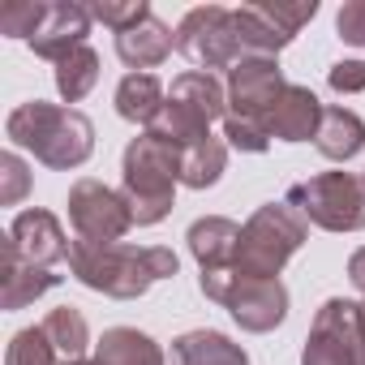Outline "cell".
<instances>
[{"instance_id":"obj_1","label":"cell","mask_w":365,"mask_h":365,"mask_svg":"<svg viewBox=\"0 0 365 365\" xmlns=\"http://www.w3.org/2000/svg\"><path fill=\"white\" fill-rule=\"evenodd\" d=\"M69 271L103 292V297H116V301H133L142 297L150 284L159 279H172L180 271V258L163 245H95V241H73L69 245Z\"/></svg>"},{"instance_id":"obj_2","label":"cell","mask_w":365,"mask_h":365,"mask_svg":"<svg viewBox=\"0 0 365 365\" xmlns=\"http://www.w3.org/2000/svg\"><path fill=\"white\" fill-rule=\"evenodd\" d=\"M5 133H9L14 146L31 150L39 163H48L56 172H69V168L86 163L91 150H95V125L78 108H56V103H43V99L18 103L5 120Z\"/></svg>"},{"instance_id":"obj_3","label":"cell","mask_w":365,"mask_h":365,"mask_svg":"<svg viewBox=\"0 0 365 365\" xmlns=\"http://www.w3.org/2000/svg\"><path fill=\"white\" fill-rule=\"evenodd\" d=\"M176 185H180V146L159 138V133H142L125 146V168H120V198L133 215V224L150 228L163 215H172L176 202Z\"/></svg>"},{"instance_id":"obj_4","label":"cell","mask_w":365,"mask_h":365,"mask_svg":"<svg viewBox=\"0 0 365 365\" xmlns=\"http://www.w3.org/2000/svg\"><path fill=\"white\" fill-rule=\"evenodd\" d=\"M305 237H309V224L301 211H292L288 202H267L245 220L232 271L245 279H279V271L305 245Z\"/></svg>"},{"instance_id":"obj_5","label":"cell","mask_w":365,"mask_h":365,"mask_svg":"<svg viewBox=\"0 0 365 365\" xmlns=\"http://www.w3.org/2000/svg\"><path fill=\"white\" fill-rule=\"evenodd\" d=\"M228 112V91L220 86L215 73H202V69H190L180 73L168 91V103L159 112V120L150 125V133L176 142L180 150L202 142L211 133V120H220Z\"/></svg>"},{"instance_id":"obj_6","label":"cell","mask_w":365,"mask_h":365,"mask_svg":"<svg viewBox=\"0 0 365 365\" xmlns=\"http://www.w3.org/2000/svg\"><path fill=\"white\" fill-rule=\"evenodd\" d=\"M198 284L211 301H220L241 322V331L262 335L288 318V288L279 279H245L232 267H220V271H202Z\"/></svg>"},{"instance_id":"obj_7","label":"cell","mask_w":365,"mask_h":365,"mask_svg":"<svg viewBox=\"0 0 365 365\" xmlns=\"http://www.w3.org/2000/svg\"><path fill=\"white\" fill-rule=\"evenodd\" d=\"M288 207L327 232H361L365 228V180L352 172H322L288 190Z\"/></svg>"},{"instance_id":"obj_8","label":"cell","mask_w":365,"mask_h":365,"mask_svg":"<svg viewBox=\"0 0 365 365\" xmlns=\"http://www.w3.org/2000/svg\"><path fill=\"white\" fill-rule=\"evenodd\" d=\"M176 52L194 61L202 73L211 69H232L245 52H241V35L232 22V9L224 5H198L180 18L176 26Z\"/></svg>"},{"instance_id":"obj_9","label":"cell","mask_w":365,"mask_h":365,"mask_svg":"<svg viewBox=\"0 0 365 365\" xmlns=\"http://www.w3.org/2000/svg\"><path fill=\"white\" fill-rule=\"evenodd\" d=\"M301 365H365V339H361V305L331 297L314 314Z\"/></svg>"},{"instance_id":"obj_10","label":"cell","mask_w":365,"mask_h":365,"mask_svg":"<svg viewBox=\"0 0 365 365\" xmlns=\"http://www.w3.org/2000/svg\"><path fill=\"white\" fill-rule=\"evenodd\" d=\"M69 220L78 228V241H95V245H112L133 228V215H129L125 198L95 176L78 180L69 190Z\"/></svg>"},{"instance_id":"obj_11","label":"cell","mask_w":365,"mask_h":365,"mask_svg":"<svg viewBox=\"0 0 365 365\" xmlns=\"http://www.w3.org/2000/svg\"><path fill=\"white\" fill-rule=\"evenodd\" d=\"M288 91L284 69L275 56H241L228 69V116L267 125V112L275 108V99Z\"/></svg>"},{"instance_id":"obj_12","label":"cell","mask_w":365,"mask_h":365,"mask_svg":"<svg viewBox=\"0 0 365 365\" xmlns=\"http://www.w3.org/2000/svg\"><path fill=\"white\" fill-rule=\"evenodd\" d=\"M9 241L18 245V254L26 258V262H35V267H56V262H69V245L73 241H65V228H61V220L52 215V211H22L14 224H9Z\"/></svg>"},{"instance_id":"obj_13","label":"cell","mask_w":365,"mask_h":365,"mask_svg":"<svg viewBox=\"0 0 365 365\" xmlns=\"http://www.w3.org/2000/svg\"><path fill=\"white\" fill-rule=\"evenodd\" d=\"M56 284H61V275H52L48 267L26 262L9 237L0 241V305L5 309H22V305L39 301L43 292H52Z\"/></svg>"},{"instance_id":"obj_14","label":"cell","mask_w":365,"mask_h":365,"mask_svg":"<svg viewBox=\"0 0 365 365\" xmlns=\"http://www.w3.org/2000/svg\"><path fill=\"white\" fill-rule=\"evenodd\" d=\"M91 9L86 5H65V0H56V5H48V18H43V26L35 31V39H31V48H35V56H43V61H65L73 48H82L86 43V35H91Z\"/></svg>"},{"instance_id":"obj_15","label":"cell","mask_w":365,"mask_h":365,"mask_svg":"<svg viewBox=\"0 0 365 365\" xmlns=\"http://www.w3.org/2000/svg\"><path fill=\"white\" fill-rule=\"evenodd\" d=\"M322 103L309 86H288L275 108L267 112V133L279 138V142H309L318 138V125H322Z\"/></svg>"},{"instance_id":"obj_16","label":"cell","mask_w":365,"mask_h":365,"mask_svg":"<svg viewBox=\"0 0 365 365\" xmlns=\"http://www.w3.org/2000/svg\"><path fill=\"white\" fill-rule=\"evenodd\" d=\"M190 254L198 258L202 271H220V267H232L237 262V245H241V224L224 220V215H207V220H194L190 232Z\"/></svg>"},{"instance_id":"obj_17","label":"cell","mask_w":365,"mask_h":365,"mask_svg":"<svg viewBox=\"0 0 365 365\" xmlns=\"http://www.w3.org/2000/svg\"><path fill=\"white\" fill-rule=\"evenodd\" d=\"M172 48H176V35L150 14L146 22H138L133 31H125V35H116V56L129 65V69H155V65H163L168 56H172Z\"/></svg>"},{"instance_id":"obj_18","label":"cell","mask_w":365,"mask_h":365,"mask_svg":"<svg viewBox=\"0 0 365 365\" xmlns=\"http://www.w3.org/2000/svg\"><path fill=\"white\" fill-rule=\"evenodd\" d=\"M314 146H318L322 159H331V163H348V159L361 155V146H365V120H361L356 112H348V108H327Z\"/></svg>"},{"instance_id":"obj_19","label":"cell","mask_w":365,"mask_h":365,"mask_svg":"<svg viewBox=\"0 0 365 365\" xmlns=\"http://www.w3.org/2000/svg\"><path fill=\"white\" fill-rule=\"evenodd\" d=\"M95 365H163V348L138 327H112L95 344Z\"/></svg>"},{"instance_id":"obj_20","label":"cell","mask_w":365,"mask_h":365,"mask_svg":"<svg viewBox=\"0 0 365 365\" xmlns=\"http://www.w3.org/2000/svg\"><path fill=\"white\" fill-rule=\"evenodd\" d=\"M176 365H250L245 348L232 344L224 331H185L180 339H172Z\"/></svg>"},{"instance_id":"obj_21","label":"cell","mask_w":365,"mask_h":365,"mask_svg":"<svg viewBox=\"0 0 365 365\" xmlns=\"http://www.w3.org/2000/svg\"><path fill=\"white\" fill-rule=\"evenodd\" d=\"M163 103H168V95H163V82L155 73H125L116 86V112L129 125H155Z\"/></svg>"},{"instance_id":"obj_22","label":"cell","mask_w":365,"mask_h":365,"mask_svg":"<svg viewBox=\"0 0 365 365\" xmlns=\"http://www.w3.org/2000/svg\"><path fill=\"white\" fill-rule=\"evenodd\" d=\"M224 168H228V146L207 133L202 142H194V146L180 150V185L207 190V185H215V180L224 176Z\"/></svg>"},{"instance_id":"obj_23","label":"cell","mask_w":365,"mask_h":365,"mask_svg":"<svg viewBox=\"0 0 365 365\" xmlns=\"http://www.w3.org/2000/svg\"><path fill=\"white\" fill-rule=\"evenodd\" d=\"M232 22H237V35H241V52L245 56H275L279 48H288L292 39L258 9V5H245V9H232Z\"/></svg>"},{"instance_id":"obj_24","label":"cell","mask_w":365,"mask_h":365,"mask_svg":"<svg viewBox=\"0 0 365 365\" xmlns=\"http://www.w3.org/2000/svg\"><path fill=\"white\" fill-rule=\"evenodd\" d=\"M43 331H48L52 348L61 352V361H82V352L91 348V327H86L82 309H73V305H56L43 318Z\"/></svg>"},{"instance_id":"obj_25","label":"cell","mask_w":365,"mask_h":365,"mask_svg":"<svg viewBox=\"0 0 365 365\" xmlns=\"http://www.w3.org/2000/svg\"><path fill=\"white\" fill-rule=\"evenodd\" d=\"M95 82H99V56H95V48H73L61 65H56V91H61V99L65 103H78V99H86L91 91H95Z\"/></svg>"},{"instance_id":"obj_26","label":"cell","mask_w":365,"mask_h":365,"mask_svg":"<svg viewBox=\"0 0 365 365\" xmlns=\"http://www.w3.org/2000/svg\"><path fill=\"white\" fill-rule=\"evenodd\" d=\"M48 18V5L43 0H5L0 5V35H9V39H35V31L43 26Z\"/></svg>"},{"instance_id":"obj_27","label":"cell","mask_w":365,"mask_h":365,"mask_svg":"<svg viewBox=\"0 0 365 365\" xmlns=\"http://www.w3.org/2000/svg\"><path fill=\"white\" fill-rule=\"evenodd\" d=\"M56 348L48 339L43 327H22L14 339H9V352H5V365H56Z\"/></svg>"},{"instance_id":"obj_28","label":"cell","mask_w":365,"mask_h":365,"mask_svg":"<svg viewBox=\"0 0 365 365\" xmlns=\"http://www.w3.org/2000/svg\"><path fill=\"white\" fill-rule=\"evenodd\" d=\"M86 9H91L95 22L112 26L116 35H125V31H133L138 22L150 18V5H146V0H125V5H116V0H95V5H86Z\"/></svg>"},{"instance_id":"obj_29","label":"cell","mask_w":365,"mask_h":365,"mask_svg":"<svg viewBox=\"0 0 365 365\" xmlns=\"http://www.w3.org/2000/svg\"><path fill=\"white\" fill-rule=\"evenodd\" d=\"M0 176H5V185H0V202H5V207H18V202L26 198V190H31V168L22 163L18 150H5V155H0Z\"/></svg>"},{"instance_id":"obj_30","label":"cell","mask_w":365,"mask_h":365,"mask_svg":"<svg viewBox=\"0 0 365 365\" xmlns=\"http://www.w3.org/2000/svg\"><path fill=\"white\" fill-rule=\"evenodd\" d=\"M224 138H228V146L250 150V155H258V150L271 146L267 125H254V120H241V116H224Z\"/></svg>"},{"instance_id":"obj_31","label":"cell","mask_w":365,"mask_h":365,"mask_svg":"<svg viewBox=\"0 0 365 365\" xmlns=\"http://www.w3.org/2000/svg\"><path fill=\"white\" fill-rule=\"evenodd\" d=\"M258 9H262V14H267V18H271L284 35H288V39H297V31H301V26L318 14L314 0H305V5H258Z\"/></svg>"},{"instance_id":"obj_32","label":"cell","mask_w":365,"mask_h":365,"mask_svg":"<svg viewBox=\"0 0 365 365\" xmlns=\"http://www.w3.org/2000/svg\"><path fill=\"white\" fill-rule=\"evenodd\" d=\"M335 31L344 43L365 48V0H348V5L335 14Z\"/></svg>"},{"instance_id":"obj_33","label":"cell","mask_w":365,"mask_h":365,"mask_svg":"<svg viewBox=\"0 0 365 365\" xmlns=\"http://www.w3.org/2000/svg\"><path fill=\"white\" fill-rule=\"evenodd\" d=\"M327 82H331V91H339V95L365 91V61H339V65H331Z\"/></svg>"},{"instance_id":"obj_34","label":"cell","mask_w":365,"mask_h":365,"mask_svg":"<svg viewBox=\"0 0 365 365\" xmlns=\"http://www.w3.org/2000/svg\"><path fill=\"white\" fill-rule=\"evenodd\" d=\"M348 279H352V288H356V292H365V245L348 258Z\"/></svg>"},{"instance_id":"obj_35","label":"cell","mask_w":365,"mask_h":365,"mask_svg":"<svg viewBox=\"0 0 365 365\" xmlns=\"http://www.w3.org/2000/svg\"><path fill=\"white\" fill-rule=\"evenodd\" d=\"M361 339H365V305H361Z\"/></svg>"},{"instance_id":"obj_36","label":"cell","mask_w":365,"mask_h":365,"mask_svg":"<svg viewBox=\"0 0 365 365\" xmlns=\"http://www.w3.org/2000/svg\"><path fill=\"white\" fill-rule=\"evenodd\" d=\"M65 365H95V361H65Z\"/></svg>"},{"instance_id":"obj_37","label":"cell","mask_w":365,"mask_h":365,"mask_svg":"<svg viewBox=\"0 0 365 365\" xmlns=\"http://www.w3.org/2000/svg\"><path fill=\"white\" fill-rule=\"evenodd\" d=\"M361 180H365V176H361Z\"/></svg>"}]
</instances>
